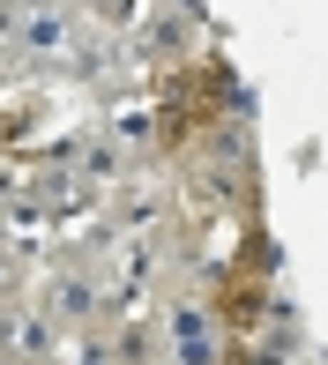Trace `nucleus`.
<instances>
[{
  "label": "nucleus",
  "instance_id": "7",
  "mask_svg": "<svg viewBox=\"0 0 328 365\" xmlns=\"http://www.w3.org/2000/svg\"><path fill=\"white\" fill-rule=\"evenodd\" d=\"M90 8H97L105 30H127V23H135V0H90Z\"/></svg>",
  "mask_w": 328,
  "mask_h": 365
},
{
  "label": "nucleus",
  "instance_id": "5",
  "mask_svg": "<svg viewBox=\"0 0 328 365\" xmlns=\"http://www.w3.org/2000/svg\"><path fill=\"white\" fill-rule=\"evenodd\" d=\"M127 164H135V157H127V149L112 142V135H82V142L68 149V172H75L90 194H97V202H105V194L127 179Z\"/></svg>",
  "mask_w": 328,
  "mask_h": 365
},
{
  "label": "nucleus",
  "instance_id": "6",
  "mask_svg": "<svg viewBox=\"0 0 328 365\" xmlns=\"http://www.w3.org/2000/svg\"><path fill=\"white\" fill-rule=\"evenodd\" d=\"M157 217H164V194L150 179H120L112 187V224L120 231H157Z\"/></svg>",
  "mask_w": 328,
  "mask_h": 365
},
{
  "label": "nucleus",
  "instance_id": "4",
  "mask_svg": "<svg viewBox=\"0 0 328 365\" xmlns=\"http://www.w3.org/2000/svg\"><path fill=\"white\" fill-rule=\"evenodd\" d=\"M45 313L68 321V328H90L97 313H105V276H97V269H60L53 291H45Z\"/></svg>",
  "mask_w": 328,
  "mask_h": 365
},
{
  "label": "nucleus",
  "instance_id": "3",
  "mask_svg": "<svg viewBox=\"0 0 328 365\" xmlns=\"http://www.w3.org/2000/svg\"><path fill=\"white\" fill-rule=\"evenodd\" d=\"M53 313L45 306H23V298H0V358H15V365H38V358H53Z\"/></svg>",
  "mask_w": 328,
  "mask_h": 365
},
{
  "label": "nucleus",
  "instance_id": "1",
  "mask_svg": "<svg viewBox=\"0 0 328 365\" xmlns=\"http://www.w3.org/2000/svg\"><path fill=\"white\" fill-rule=\"evenodd\" d=\"M75 38H82V23H75L68 0H23V23H15V53L23 60L60 68V60L75 53Z\"/></svg>",
  "mask_w": 328,
  "mask_h": 365
},
{
  "label": "nucleus",
  "instance_id": "8",
  "mask_svg": "<svg viewBox=\"0 0 328 365\" xmlns=\"http://www.w3.org/2000/svg\"><path fill=\"white\" fill-rule=\"evenodd\" d=\"M8 194H23V179H15V164L0 157V202H8Z\"/></svg>",
  "mask_w": 328,
  "mask_h": 365
},
{
  "label": "nucleus",
  "instance_id": "2",
  "mask_svg": "<svg viewBox=\"0 0 328 365\" xmlns=\"http://www.w3.org/2000/svg\"><path fill=\"white\" fill-rule=\"evenodd\" d=\"M164 336H172V358L179 365H217L224 321H217L209 298H172V306H164Z\"/></svg>",
  "mask_w": 328,
  "mask_h": 365
}]
</instances>
